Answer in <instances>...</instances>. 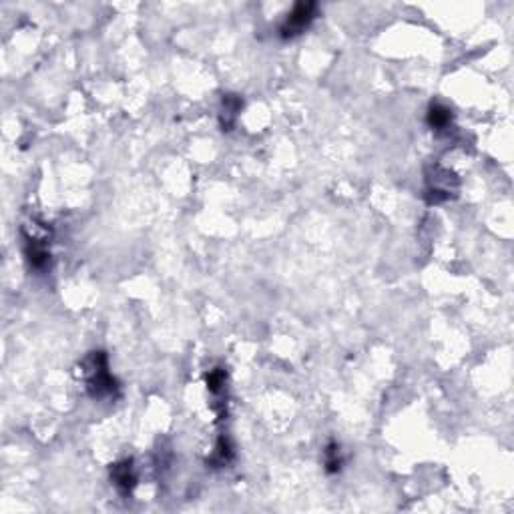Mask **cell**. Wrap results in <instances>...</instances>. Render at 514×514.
Instances as JSON below:
<instances>
[{
    "instance_id": "3",
    "label": "cell",
    "mask_w": 514,
    "mask_h": 514,
    "mask_svg": "<svg viewBox=\"0 0 514 514\" xmlns=\"http://www.w3.org/2000/svg\"><path fill=\"white\" fill-rule=\"evenodd\" d=\"M454 179V173L442 169V167H434V173L428 175V189H426V199L430 203H442L446 199H450L452 195V187L450 183Z\"/></svg>"
},
{
    "instance_id": "5",
    "label": "cell",
    "mask_w": 514,
    "mask_h": 514,
    "mask_svg": "<svg viewBox=\"0 0 514 514\" xmlns=\"http://www.w3.org/2000/svg\"><path fill=\"white\" fill-rule=\"evenodd\" d=\"M111 476H113V482L115 487L128 494L131 490L135 489L137 484V476H135V470H133V460H123V462L115 464L111 468Z\"/></svg>"
},
{
    "instance_id": "2",
    "label": "cell",
    "mask_w": 514,
    "mask_h": 514,
    "mask_svg": "<svg viewBox=\"0 0 514 514\" xmlns=\"http://www.w3.org/2000/svg\"><path fill=\"white\" fill-rule=\"evenodd\" d=\"M315 8L317 6L313 2H300V4H295L293 10L287 14L285 23L282 25L283 38H291V36L302 34L311 25V21L315 19Z\"/></svg>"
},
{
    "instance_id": "6",
    "label": "cell",
    "mask_w": 514,
    "mask_h": 514,
    "mask_svg": "<svg viewBox=\"0 0 514 514\" xmlns=\"http://www.w3.org/2000/svg\"><path fill=\"white\" fill-rule=\"evenodd\" d=\"M241 107H243V101L239 97H235V95H227L223 99V109H221V127H223V131H232Z\"/></svg>"
},
{
    "instance_id": "10",
    "label": "cell",
    "mask_w": 514,
    "mask_h": 514,
    "mask_svg": "<svg viewBox=\"0 0 514 514\" xmlns=\"http://www.w3.org/2000/svg\"><path fill=\"white\" fill-rule=\"evenodd\" d=\"M225 380H227V376H225V372L221 368L211 370L207 374V388H209V392L211 394H219L225 388Z\"/></svg>"
},
{
    "instance_id": "7",
    "label": "cell",
    "mask_w": 514,
    "mask_h": 514,
    "mask_svg": "<svg viewBox=\"0 0 514 514\" xmlns=\"http://www.w3.org/2000/svg\"><path fill=\"white\" fill-rule=\"evenodd\" d=\"M452 121V111L442 107V104H432L428 109V125L432 128H446Z\"/></svg>"
},
{
    "instance_id": "4",
    "label": "cell",
    "mask_w": 514,
    "mask_h": 514,
    "mask_svg": "<svg viewBox=\"0 0 514 514\" xmlns=\"http://www.w3.org/2000/svg\"><path fill=\"white\" fill-rule=\"evenodd\" d=\"M25 239V254L28 263H30V267H34L38 271L47 269L49 263H51V254H49V247H47V239H41L36 235H26V233Z\"/></svg>"
},
{
    "instance_id": "8",
    "label": "cell",
    "mask_w": 514,
    "mask_h": 514,
    "mask_svg": "<svg viewBox=\"0 0 514 514\" xmlns=\"http://www.w3.org/2000/svg\"><path fill=\"white\" fill-rule=\"evenodd\" d=\"M232 444H230L227 438H221V440L217 442V448H215V454H213V458H211V464H215V466H225V464L232 462Z\"/></svg>"
},
{
    "instance_id": "1",
    "label": "cell",
    "mask_w": 514,
    "mask_h": 514,
    "mask_svg": "<svg viewBox=\"0 0 514 514\" xmlns=\"http://www.w3.org/2000/svg\"><path fill=\"white\" fill-rule=\"evenodd\" d=\"M82 368H87L82 374L87 378V388L93 398H115L119 386L109 372L107 356L103 352H93L82 361Z\"/></svg>"
},
{
    "instance_id": "9",
    "label": "cell",
    "mask_w": 514,
    "mask_h": 514,
    "mask_svg": "<svg viewBox=\"0 0 514 514\" xmlns=\"http://www.w3.org/2000/svg\"><path fill=\"white\" fill-rule=\"evenodd\" d=\"M326 470L330 472V474H335V472H339V468H342V454H339V446L335 444V442H330L328 446H326Z\"/></svg>"
}]
</instances>
